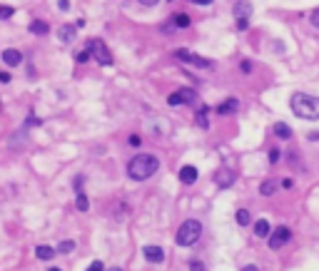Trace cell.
<instances>
[{"mask_svg":"<svg viewBox=\"0 0 319 271\" xmlns=\"http://www.w3.org/2000/svg\"><path fill=\"white\" fill-rule=\"evenodd\" d=\"M157 169H160V159H157L155 154L140 152L137 157L130 159V164H127V177L135 179V182H145V179H150Z\"/></svg>","mask_w":319,"mask_h":271,"instance_id":"6da1fadb","label":"cell"},{"mask_svg":"<svg viewBox=\"0 0 319 271\" xmlns=\"http://www.w3.org/2000/svg\"><path fill=\"white\" fill-rule=\"evenodd\" d=\"M289 107L302 120H319V97H312L307 92H294L289 100Z\"/></svg>","mask_w":319,"mask_h":271,"instance_id":"7a4b0ae2","label":"cell"},{"mask_svg":"<svg viewBox=\"0 0 319 271\" xmlns=\"http://www.w3.org/2000/svg\"><path fill=\"white\" fill-rule=\"evenodd\" d=\"M202 236V224L197 219H187L177 231V246H195Z\"/></svg>","mask_w":319,"mask_h":271,"instance_id":"3957f363","label":"cell"},{"mask_svg":"<svg viewBox=\"0 0 319 271\" xmlns=\"http://www.w3.org/2000/svg\"><path fill=\"white\" fill-rule=\"evenodd\" d=\"M85 50H87V53H90V58H95L100 65H112V55H110L107 45H105L100 38H92V40H87Z\"/></svg>","mask_w":319,"mask_h":271,"instance_id":"277c9868","label":"cell"},{"mask_svg":"<svg viewBox=\"0 0 319 271\" xmlns=\"http://www.w3.org/2000/svg\"><path fill=\"white\" fill-rule=\"evenodd\" d=\"M195 100H197V92H195L192 87H182V90H177V92H172V95L167 97V102H170L172 107L190 105V102H195Z\"/></svg>","mask_w":319,"mask_h":271,"instance_id":"5b68a950","label":"cell"},{"mask_svg":"<svg viewBox=\"0 0 319 271\" xmlns=\"http://www.w3.org/2000/svg\"><path fill=\"white\" fill-rule=\"evenodd\" d=\"M175 58H177V60H182V63H192V65H197V68H205V70H212V68H215V63H212V60L200 58V55H190L187 50H177V53H175Z\"/></svg>","mask_w":319,"mask_h":271,"instance_id":"8992f818","label":"cell"},{"mask_svg":"<svg viewBox=\"0 0 319 271\" xmlns=\"http://www.w3.org/2000/svg\"><path fill=\"white\" fill-rule=\"evenodd\" d=\"M289 239H292L289 226H277V229L269 234V249H279V246H284Z\"/></svg>","mask_w":319,"mask_h":271,"instance_id":"52a82bcc","label":"cell"},{"mask_svg":"<svg viewBox=\"0 0 319 271\" xmlns=\"http://www.w3.org/2000/svg\"><path fill=\"white\" fill-rule=\"evenodd\" d=\"M142 254H145V259H147L150 264H162V261H165V251H162V246L147 244V246H142Z\"/></svg>","mask_w":319,"mask_h":271,"instance_id":"ba28073f","label":"cell"},{"mask_svg":"<svg viewBox=\"0 0 319 271\" xmlns=\"http://www.w3.org/2000/svg\"><path fill=\"white\" fill-rule=\"evenodd\" d=\"M239 110V100H235V97H230V100H225L222 105H217L215 107V112L220 115V117H225V115H235Z\"/></svg>","mask_w":319,"mask_h":271,"instance_id":"9c48e42d","label":"cell"},{"mask_svg":"<svg viewBox=\"0 0 319 271\" xmlns=\"http://www.w3.org/2000/svg\"><path fill=\"white\" fill-rule=\"evenodd\" d=\"M180 182L182 184H195L197 182V167H192V164L180 167Z\"/></svg>","mask_w":319,"mask_h":271,"instance_id":"30bf717a","label":"cell"},{"mask_svg":"<svg viewBox=\"0 0 319 271\" xmlns=\"http://www.w3.org/2000/svg\"><path fill=\"white\" fill-rule=\"evenodd\" d=\"M232 13H235V18H237V20H249V15H252V5L247 3V0H239V3L235 5V10H232Z\"/></svg>","mask_w":319,"mask_h":271,"instance_id":"8fae6325","label":"cell"},{"mask_svg":"<svg viewBox=\"0 0 319 271\" xmlns=\"http://www.w3.org/2000/svg\"><path fill=\"white\" fill-rule=\"evenodd\" d=\"M75 35H78V28L75 25H60V30H58V38H60V43H73L75 40Z\"/></svg>","mask_w":319,"mask_h":271,"instance_id":"7c38bea8","label":"cell"},{"mask_svg":"<svg viewBox=\"0 0 319 271\" xmlns=\"http://www.w3.org/2000/svg\"><path fill=\"white\" fill-rule=\"evenodd\" d=\"M3 63H5L8 68H18V65L23 63V55H20L18 50H13V48H10V50H3Z\"/></svg>","mask_w":319,"mask_h":271,"instance_id":"4fadbf2b","label":"cell"},{"mask_svg":"<svg viewBox=\"0 0 319 271\" xmlns=\"http://www.w3.org/2000/svg\"><path fill=\"white\" fill-rule=\"evenodd\" d=\"M215 182L220 184V189H227V187H232V182H235V174H232L230 169H220V172L215 174Z\"/></svg>","mask_w":319,"mask_h":271,"instance_id":"5bb4252c","label":"cell"},{"mask_svg":"<svg viewBox=\"0 0 319 271\" xmlns=\"http://www.w3.org/2000/svg\"><path fill=\"white\" fill-rule=\"evenodd\" d=\"M55 254H58V251H55L53 246H48V244H38V246H35V256H38L40 261H50Z\"/></svg>","mask_w":319,"mask_h":271,"instance_id":"9a60e30c","label":"cell"},{"mask_svg":"<svg viewBox=\"0 0 319 271\" xmlns=\"http://www.w3.org/2000/svg\"><path fill=\"white\" fill-rule=\"evenodd\" d=\"M277 189H279V182H274V179H267V182L259 184V194L262 197H272Z\"/></svg>","mask_w":319,"mask_h":271,"instance_id":"2e32d148","label":"cell"},{"mask_svg":"<svg viewBox=\"0 0 319 271\" xmlns=\"http://www.w3.org/2000/svg\"><path fill=\"white\" fill-rule=\"evenodd\" d=\"M269 231H272V226H269V221H267V219H259V221L254 224V236L264 239V236H269Z\"/></svg>","mask_w":319,"mask_h":271,"instance_id":"e0dca14e","label":"cell"},{"mask_svg":"<svg viewBox=\"0 0 319 271\" xmlns=\"http://www.w3.org/2000/svg\"><path fill=\"white\" fill-rule=\"evenodd\" d=\"M30 33H33V35H48V33H50V25L43 23V20H33V23H30Z\"/></svg>","mask_w":319,"mask_h":271,"instance_id":"ac0fdd59","label":"cell"},{"mask_svg":"<svg viewBox=\"0 0 319 271\" xmlns=\"http://www.w3.org/2000/svg\"><path fill=\"white\" fill-rule=\"evenodd\" d=\"M274 135L279 137V139H292V130H289V125H284V122H277L274 125Z\"/></svg>","mask_w":319,"mask_h":271,"instance_id":"d6986e66","label":"cell"},{"mask_svg":"<svg viewBox=\"0 0 319 271\" xmlns=\"http://www.w3.org/2000/svg\"><path fill=\"white\" fill-rule=\"evenodd\" d=\"M197 127H202V130L210 127V122H207V105L197 107Z\"/></svg>","mask_w":319,"mask_h":271,"instance_id":"ffe728a7","label":"cell"},{"mask_svg":"<svg viewBox=\"0 0 319 271\" xmlns=\"http://www.w3.org/2000/svg\"><path fill=\"white\" fill-rule=\"evenodd\" d=\"M55 251H58V254H73V251H75V241H73V239H65V241L58 244Z\"/></svg>","mask_w":319,"mask_h":271,"instance_id":"44dd1931","label":"cell"},{"mask_svg":"<svg viewBox=\"0 0 319 271\" xmlns=\"http://www.w3.org/2000/svg\"><path fill=\"white\" fill-rule=\"evenodd\" d=\"M75 206H78V211H87V209H90V202H87L85 192H80V194L75 197Z\"/></svg>","mask_w":319,"mask_h":271,"instance_id":"7402d4cb","label":"cell"},{"mask_svg":"<svg viewBox=\"0 0 319 271\" xmlns=\"http://www.w3.org/2000/svg\"><path fill=\"white\" fill-rule=\"evenodd\" d=\"M172 23H175V28H190V15H185V13H180V15H175L172 18Z\"/></svg>","mask_w":319,"mask_h":271,"instance_id":"603a6c76","label":"cell"},{"mask_svg":"<svg viewBox=\"0 0 319 271\" xmlns=\"http://www.w3.org/2000/svg\"><path fill=\"white\" fill-rule=\"evenodd\" d=\"M235 219H237V224H239V226H247V224H249V211H247V209H237Z\"/></svg>","mask_w":319,"mask_h":271,"instance_id":"cb8c5ba5","label":"cell"},{"mask_svg":"<svg viewBox=\"0 0 319 271\" xmlns=\"http://www.w3.org/2000/svg\"><path fill=\"white\" fill-rule=\"evenodd\" d=\"M13 13H15V8H10V5H0V20L13 18Z\"/></svg>","mask_w":319,"mask_h":271,"instance_id":"d4e9b609","label":"cell"},{"mask_svg":"<svg viewBox=\"0 0 319 271\" xmlns=\"http://www.w3.org/2000/svg\"><path fill=\"white\" fill-rule=\"evenodd\" d=\"M40 125V120L35 117V115H28V120H25V125H23V130H30V127H38Z\"/></svg>","mask_w":319,"mask_h":271,"instance_id":"484cf974","label":"cell"},{"mask_svg":"<svg viewBox=\"0 0 319 271\" xmlns=\"http://www.w3.org/2000/svg\"><path fill=\"white\" fill-rule=\"evenodd\" d=\"M75 60H78V63H87V60H90V53H87V50H80V53H75Z\"/></svg>","mask_w":319,"mask_h":271,"instance_id":"4316f807","label":"cell"},{"mask_svg":"<svg viewBox=\"0 0 319 271\" xmlns=\"http://www.w3.org/2000/svg\"><path fill=\"white\" fill-rule=\"evenodd\" d=\"M190 271H207L202 261H190Z\"/></svg>","mask_w":319,"mask_h":271,"instance_id":"83f0119b","label":"cell"},{"mask_svg":"<svg viewBox=\"0 0 319 271\" xmlns=\"http://www.w3.org/2000/svg\"><path fill=\"white\" fill-rule=\"evenodd\" d=\"M87 271H105V264H102V261H92V264L87 266Z\"/></svg>","mask_w":319,"mask_h":271,"instance_id":"f1b7e54d","label":"cell"},{"mask_svg":"<svg viewBox=\"0 0 319 271\" xmlns=\"http://www.w3.org/2000/svg\"><path fill=\"white\" fill-rule=\"evenodd\" d=\"M269 162H272V164H277V162H279V149H277V147L269 152Z\"/></svg>","mask_w":319,"mask_h":271,"instance_id":"f546056e","label":"cell"},{"mask_svg":"<svg viewBox=\"0 0 319 271\" xmlns=\"http://www.w3.org/2000/svg\"><path fill=\"white\" fill-rule=\"evenodd\" d=\"M309 20H312V25H314V28H319V8L309 15Z\"/></svg>","mask_w":319,"mask_h":271,"instance_id":"4dcf8cb0","label":"cell"},{"mask_svg":"<svg viewBox=\"0 0 319 271\" xmlns=\"http://www.w3.org/2000/svg\"><path fill=\"white\" fill-rule=\"evenodd\" d=\"M242 72H244V75L252 72V63H249V60H242Z\"/></svg>","mask_w":319,"mask_h":271,"instance_id":"1f68e13d","label":"cell"},{"mask_svg":"<svg viewBox=\"0 0 319 271\" xmlns=\"http://www.w3.org/2000/svg\"><path fill=\"white\" fill-rule=\"evenodd\" d=\"M82 182H85L82 177H75V194H80V192H82Z\"/></svg>","mask_w":319,"mask_h":271,"instance_id":"d6a6232c","label":"cell"},{"mask_svg":"<svg viewBox=\"0 0 319 271\" xmlns=\"http://www.w3.org/2000/svg\"><path fill=\"white\" fill-rule=\"evenodd\" d=\"M58 8L60 10H70V0H58Z\"/></svg>","mask_w":319,"mask_h":271,"instance_id":"836d02e7","label":"cell"},{"mask_svg":"<svg viewBox=\"0 0 319 271\" xmlns=\"http://www.w3.org/2000/svg\"><path fill=\"white\" fill-rule=\"evenodd\" d=\"M249 28V20H237V30H247Z\"/></svg>","mask_w":319,"mask_h":271,"instance_id":"e575fe53","label":"cell"},{"mask_svg":"<svg viewBox=\"0 0 319 271\" xmlns=\"http://www.w3.org/2000/svg\"><path fill=\"white\" fill-rule=\"evenodd\" d=\"M130 144H132V147H140V137H137V135H130Z\"/></svg>","mask_w":319,"mask_h":271,"instance_id":"d590c367","label":"cell"},{"mask_svg":"<svg viewBox=\"0 0 319 271\" xmlns=\"http://www.w3.org/2000/svg\"><path fill=\"white\" fill-rule=\"evenodd\" d=\"M292 187H294L292 179H282V189H292Z\"/></svg>","mask_w":319,"mask_h":271,"instance_id":"8d00e7d4","label":"cell"},{"mask_svg":"<svg viewBox=\"0 0 319 271\" xmlns=\"http://www.w3.org/2000/svg\"><path fill=\"white\" fill-rule=\"evenodd\" d=\"M242 271H259V266H254V264H247Z\"/></svg>","mask_w":319,"mask_h":271,"instance_id":"74e56055","label":"cell"},{"mask_svg":"<svg viewBox=\"0 0 319 271\" xmlns=\"http://www.w3.org/2000/svg\"><path fill=\"white\" fill-rule=\"evenodd\" d=\"M192 3H195V5H210L212 0H192Z\"/></svg>","mask_w":319,"mask_h":271,"instance_id":"f35d334b","label":"cell"},{"mask_svg":"<svg viewBox=\"0 0 319 271\" xmlns=\"http://www.w3.org/2000/svg\"><path fill=\"white\" fill-rule=\"evenodd\" d=\"M140 3H142V5H157L160 0H140Z\"/></svg>","mask_w":319,"mask_h":271,"instance_id":"ab89813d","label":"cell"},{"mask_svg":"<svg viewBox=\"0 0 319 271\" xmlns=\"http://www.w3.org/2000/svg\"><path fill=\"white\" fill-rule=\"evenodd\" d=\"M48 271H63V269H58V266H50V269H48Z\"/></svg>","mask_w":319,"mask_h":271,"instance_id":"60d3db41","label":"cell"},{"mask_svg":"<svg viewBox=\"0 0 319 271\" xmlns=\"http://www.w3.org/2000/svg\"><path fill=\"white\" fill-rule=\"evenodd\" d=\"M110 271H122V269H110Z\"/></svg>","mask_w":319,"mask_h":271,"instance_id":"b9f144b4","label":"cell"},{"mask_svg":"<svg viewBox=\"0 0 319 271\" xmlns=\"http://www.w3.org/2000/svg\"><path fill=\"white\" fill-rule=\"evenodd\" d=\"M0 110H3V107H0Z\"/></svg>","mask_w":319,"mask_h":271,"instance_id":"7bdbcfd3","label":"cell"}]
</instances>
